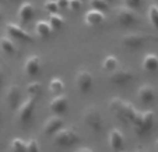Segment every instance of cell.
<instances>
[{
    "label": "cell",
    "mask_w": 158,
    "mask_h": 152,
    "mask_svg": "<svg viewBox=\"0 0 158 152\" xmlns=\"http://www.w3.org/2000/svg\"><path fill=\"white\" fill-rule=\"evenodd\" d=\"M108 109L119 122L126 123V124H130L136 112H137V109L130 102L122 98H112L108 102Z\"/></svg>",
    "instance_id": "obj_1"
},
{
    "label": "cell",
    "mask_w": 158,
    "mask_h": 152,
    "mask_svg": "<svg viewBox=\"0 0 158 152\" xmlns=\"http://www.w3.org/2000/svg\"><path fill=\"white\" fill-rule=\"evenodd\" d=\"M154 122H155V114L152 110H137L134 114L133 120L130 124H133L134 133L140 137L147 135L154 127Z\"/></svg>",
    "instance_id": "obj_2"
},
{
    "label": "cell",
    "mask_w": 158,
    "mask_h": 152,
    "mask_svg": "<svg viewBox=\"0 0 158 152\" xmlns=\"http://www.w3.org/2000/svg\"><path fill=\"white\" fill-rule=\"evenodd\" d=\"M83 120L85 123V126L94 133H102L104 131V117H102V113L99 110V107H97L95 105H91L84 110L83 113Z\"/></svg>",
    "instance_id": "obj_3"
},
{
    "label": "cell",
    "mask_w": 158,
    "mask_h": 152,
    "mask_svg": "<svg viewBox=\"0 0 158 152\" xmlns=\"http://www.w3.org/2000/svg\"><path fill=\"white\" fill-rule=\"evenodd\" d=\"M53 144L56 146H60V148H70V146L76 145L80 140L78 137V133L76 131L73 127H62L59 128L53 135Z\"/></svg>",
    "instance_id": "obj_4"
},
{
    "label": "cell",
    "mask_w": 158,
    "mask_h": 152,
    "mask_svg": "<svg viewBox=\"0 0 158 152\" xmlns=\"http://www.w3.org/2000/svg\"><path fill=\"white\" fill-rule=\"evenodd\" d=\"M154 38L151 35H146V34H141V32H130V34H126V35L122 36V45L125 46L126 49L129 50H139L140 48H143L146 45V42L148 39Z\"/></svg>",
    "instance_id": "obj_5"
},
{
    "label": "cell",
    "mask_w": 158,
    "mask_h": 152,
    "mask_svg": "<svg viewBox=\"0 0 158 152\" xmlns=\"http://www.w3.org/2000/svg\"><path fill=\"white\" fill-rule=\"evenodd\" d=\"M34 112H35V98L28 96L17 107V119L20 122V124H28L34 116Z\"/></svg>",
    "instance_id": "obj_6"
},
{
    "label": "cell",
    "mask_w": 158,
    "mask_h": 152,
    "mask_svg": "<svg viewBox=\"0 0 158 152\" xmlns=\"http://www.w3.org/2000/svg\"><path fill=\"white\" fill-rule=\"evenodd\" d=\"M74 82H76V88L81 94H88L89 91L93 90V85H94L93 73L87 69H80L74 77Z\"/></svg>",
    "instance_id": "obj_7"
},
{
    "label": "cell",
    "mask_w": 158,
    "mask_h": 152,
    "mask_svg": "<svg viewBox=\"0 0 158 152\" xmlns=\"http://www.w3.org/2000/svg\"><path fill=\"white\" fill-rule=\"evenodd\" d=\"M116 20L118 24L122 27H131V25H136L139 22V15L136 10L122 6L116 10Z\"/></svg>",
    "instance_id": "obj_8"
},
{
    "label": "cell",
    "mask_w": 158,
    "mask_h": 152,
    "mask_svg": "<svg viewBox=\"0 0 158 152\" xmlns=\"http://www.w3.org/2000/svg\"><path fill=\"white\" fill-rule=\"evenodd\" d=\"M109 81L114 85L122 86V85H127L131 80L134 78V74L130 69H126V67H118L115 71L109 73Z\"/></svg>",
    "instance_id": "obj_9"
},
{
    "label": "cell",
    "mask_w": 158,
    "mask_h": 152,
    "mask_svg": "<svg viewBox=\"0 0 158 152\" xmlns=\"http://www.w3.org/2000/svg\"><path fill=\"white\" fill-rule=\"evenodd\" d=\"M6 32L10 38H13L14 41H23V42H32V36L28 31H25L24 28L14 22H7L6 24Z\"/></svg>",
    "instance_id": "obj_10"
},
{
    "label": "cell",
    "mask_w": 158,
    "mask_h": 152,
    "mask_svg": "<svg viewBox=\"0 0 158 152\" xmlns=\"http://www.w3.org/2000/svg\"><path fill=\"white\" fill-rule=\"evenodd\" d=\"M108 144L112 152H120L125 149V135L119 128H112L108 135Z\"/></svg>",
    "instance_id": "obj_11"
},
{
    "label": "cell",
    "mask_w": 158,
    "mask_h": 152,
    "mask_svg": "<svg viewBox=\"0 0 158 152\" xmlns=\"http://www.w3.org/2000/svg\"><path fill=\"white\" fill-rule=\"evenodd\" d=\"M69 109V99L67 96L60 94V95H55L53 99L49 103V110L53 114H57V116H62L63 113H66Z\"/></svg>",
    "instance_id": "obj_12"
},
{
    "label": "cell",
    "mask_w": 158,
    "mask_h": 152,
    "mask_svg": "<svg viewBox=\"0 0 158 152\" xmlns=\"http://www.w3.org/2000/svg\"><path fill=\"white\" fill-rule=\"evenodd\" d=\"M6 102L11 110H17V107L23 102V95L18 85H10L6 91Z\"/></svg>",
    "instance_id": "obj_13"
},
{
    "label": "cell",
    "mask_w": 158,
    "mask_h": 152,
    "mask_svg": "<svg viewBox=\"0 0 158 152\" xmlns=\"http://www.w3.org/2000/svg\"><path fill=\"white\" fill-rule=\"evenodd\" d=\"M105 20H106L105 11H101V10L91 9L84 14V22L87 27H99L105 22Z\"/></svg>",
    "instance_id": "obj_14"
},
{
    "label": "cell",
    "mask_w": 158,
    "mask_h": 152,
    "mask_svg": "<svg viewBox=\"0 0 158 152\" xmlns=\"http://www.w3.org/2000/svg\"><path fill=\"white\" fill-rule=\"evenodd\" d=\"M41 67H42L41 57L36 56V54H31V56L27 57V60L24 63V73L28 77H35V75L39 74Z\"/></svg>",
    "instance_id": "obj_15"
},
{
    "label": "cell",
    "mask_w": 158,
    "mask_h": 152,
    "mask_svg": "<svg viewBox=\"0 0 158 152\" xmlns=\"http://www.w3.org/2000/svg\"><path fill=\"white\" fill-rule=\"evenodd\" d=\"M62 127H63V119L60 116H57V114H53L52 117L45 120V123L42 124V131H44V134L52 137Z\"/></svg>",
    "instance_id": "obj_16"
},
{
    "label": "cell",
    "mask_w": 158,
    "mask_h": 152,
    "mask_svg": "<svg viewBox=\"0 0 158 152\" xmlns=\"http://www.w3.org/2000/svg\"><path fill=\"white\" fill-rule=\"evenodd\" d=\"M155 96H157L155 88L152 85H150V84H143L137 90V99L144 105H148L151 102H154Z\"/></svg>",
    "instance_id": "obj_17"
},
{
    "label": "cell",
    "mask_w": 158,
    "mask_h": 152,
    "mask_svg": "<svg viewBox=\"0 0 158 152\" xmlns=\"http://www.w3.org/2000/svg\"><path fill=\"white\" fill-rule=\"evenodd\" d=\"M34 14H35V7L31 2H24L21 3L20 9H18V18L23 24H27L34 18Z\"/></svg>",
    "instance_id": "obj_18"
},
{
    "label": "cell",
    "mask_w": 158,
    "mask_h": 152,
    "mask_svg": "<svg viewBox=\"0 0 158 152\" xmlns=\"http://www.w3.org/2000/svg\"><path fill=\"white\" fill-rule=\"evenodd\" d=\"M141 67L147 73H155L158 71V56L155 53H147L143 57Z\"/></svg>",
    "instance_id": "obj_19"
},
{
    "label": "cell",
    "mask_w": 158,
    "mask_h": 152,
    "mask_svg": "<svg viewBox=\"0 0 158 152\" xmlns=\"http://www.w3.org/2000/svg\"><path fill=\"white\" fill-rule=\"evenodd\" d=\"M0 50L6 54H15L18 52V48L15 45V42L9 35H4L0 38Z\"/></svg>",
    "instance_id": "obj_20"
},
{
    "label": "cell",
    "mask_w": 158,
    "mask_h": 152,
    "mask_svg": "<svg viewBox=\"0 0 158 152\" xmlns=\"http://www.w3.org/2000/svg\"><path fill=\"white\" fill-rule=\"evenodd\" d=\"M52 32H53V30H52L48 21L41 20L35 24V35L38 38H49L52 35Z\"/></svg>",
    "instance_id": "obj_21"
},
{
    "label": "cell",
    "mask_w": 158,
    "mask_h": 152,
    "mask_svg": "<svg viewBox=\"0 0 158 152\" xmlns=\"http://www.w3.org/2000/svg\"><path fill=\"white\" fill-rule=\"evenodd\" d=\"M101 67H102L104 71L112 73V71H115V70L119 67V60H118V57L114 56V54H108V56L102 60Z\"/></svg>",
    "instance_id": "obj_22"
},
{
    "label": "cell",
    "mask_w": 158,
    "mask_h": 152,
    "mask_svg": "<svg viewBox=\"0 0 158 152\" xmlns=\"http://www.w3.org/2000/svg\"><path fill=\"white\" fill-rule=\"evenodd\" d=\"M48 90H49V92L53 94V95H60V94H63V91H64V82H63L62 78L53 77L51 80V82H49Z\"/></svg>",
    "instance_id": "obj_23"
},
{
    "label": "cell",
    "mask_w": 158,
    "mask_h": 152,
    "mask_svg": "<svg viewBox=\"0 0 158 152\" xmlns=\"http://www.w3.org/2000/svg\"><path fill=\"white\" fill-rule=\"evenodd\" d=\"M48 22H49V25L52 27V30L56 31V30H60V28L64 25V18H63L62 14L55 13V14H49Z\"/></svg>",
    "instance_id": "obj_24"
},
{
    "label": "cell",
    "mask_w": 158,
    "mask_h": 152,
    "mask_svg": "<svg viewBox=\"0 0 158 152\" xmlns=\"http://www.w3.org/2000/svg\"><path fill=\"white\" fill-rule=\"evenodd\" d=\"M10 148L11 152H28L27 151V141H24L23 138L15 137L10 142Z\"/></svg>",
    "instance_id": "obj_25"
},
{
    "label": "cell",
    "mask_w": 158,
    "mask_h": 152,
    "mask_svg": "<svg viewBox=\"0 0 158 152\" xmlns=\"http://www.w3.org/2000/svg\"><path fill=\"white\" fill-rule=\"evenodd\" d=\"M147 17H148L150 24L158 30V4H151L147 10Z\"/></svg>",
    "instance_id": "obj_26"
},
{
    "label": "cell",
    "mask_w": 158,
    "mask_h": 152,
    "mask_svg": "<svg viewBox=\"0 0 158 152\" xmlns=\"http://www.w3.org/2000/svg\"><path fill=\"white\" fill-rule=\"evenodd\" d=\"M25 91H27L28 96H34V98H36V96H39L42 94V84L39 82V81H32V82H30L27 85Z\"/></svg>",
    "instance_id": "obj_27"
},
{
    "label": "cell",
    "mask_w": 158,
    "mask_h": 152,
    "mask_svg": "<svg viewBox=\"0 0 158 152\" xmlns=\"http://www.w3.org/2000/svg\"><path fill=\"white\" fill-rule=\"evenodd\" d=\"M89 4H91V9L95 10H101V11H106L108 10V2L106 0H89Z\"/></svg>",
    "instance_id": "obj_28"
},
{
    "label": "cell",
    "mask_w": 158,
    "mask_h": 152,
    "mask_svg": "<svg viewBox=\"0 0 158 152\" xmlns=\"http://www.w3.org/2000/svg\"><path fill=\"white\" fill-rule=\"evenodd\" d=\"M44 9L46 10V13L48 14H55V13H59V6H57L56 2H53V0H46L44 4Z\"/></svg>",
    "instance_id": "obj_29"
},
{
    "label": "cell",
    "mask_w": 158,
    "mask_h": 152,
    "mask_svg": "<svg viewBox=\"0 0 158 152\" xmlns=\"http://www.w3.org/2000/svg\"><path fill=\"white\" fill-rule=\"evenodd\" d=\"M27 151L28 152H41V145H39L36 138H30L27 141Z\"/></svg>",
    "instance_id": "obj_30"
},
{
    "label": "cell",
    "mask_w": 158,
    "mask_h": 152,
    "mask_svg": "<svg viewBox=\"0 0 158 152\" xmlns=\"http://www.w3.org/2000/svg\"><path fill=\"white\" fill-rule=\"evenodd\" d=\"M143 4V0H123V6L129 7L131 10H137L141 7Z\"/></svg>",
    "instance_id": "obj_31"
},
{
    "label": "cell",
    "mask_w": 158,
    "mask_h": 152,
    "mask_svg": "<svg viewBox=\"0 0 158 152\" xmlns=\"http://www.w3.org/2000/svg\"><path fill=\"white\" fill-rule=\"evenodd\" d=\"M83 7V0H69V7L67 9L70 11H78Z\"/></svg>",
    "instance_id": "obj_32"
},
{
    "label": "cell",
    "mask_w": 158,
    "mask_h": 152,
    "mask_svg": "<svg viewBox=\"0 0 158 152\" xmlns=\"http://www.w3.org/2000/svg\"><path fill=\"white\" fill-rule=\"evenodd\" d=\"M56 3L60 10H64L69 7V0H56Z\"/></svg>",
    "instance_id": "obj_33"
},
{
    "label": "cell",
    "mask_w": 158,
    "mask_h": 152,
    "mask_svg": "<svg viewBox=\"0 0 158 152\" xmlns=\"http://www.w3.org/2000/svg\"><path fill=\"white\" fill-rule=\"evenodd\" d=\"M74 152H95L93 148H88V146H81V148H78L77 151Z\"/></svg>",
    "instance_id": "obj_34"
},
{
    "label": "cell",
    "mask_w": 158,
    "mask_h": 152,
    "mask_svg": "<svg viewBox=\"0 0 158 152\" xmlns=\"http://www.w3.org/2000/svg\"><path fill=\"white\" fill-rule=\"evenodd\" d=\"M3 85H4V73H3V70L0 69V91H2Z\"/></svg>",
    "instance_id": "obj_35"
},
{
    "label": "cell",
    "mask_w": 158,
    "mask_h": 152,
    "mask_svg": "<svg viewBox=\"0 0 158 152\" xmlns=\"http://www.w3.org/2000/svg\"><path fill=\"white\" fill-rule=\"evenodd\" d=\"M134 152H147V151L143 148H137V149H134Z\"/></svg>",
    "instance_id": "obj_36"
},
{
    "label": "cell",
    "mask_w": 158,
    "mask_h": 152,
    "mask_svg": "<svg viewBox=\"0 0 158 152\" xmlns=\"http://www.w3.org/2000/svg\"><path fill=\"white\" fill-rule=\"evenodd\" d=\"M154 145H155V151L158 152V138H157V141H155V144H154Z\"/></svg>",
    "instance_id": "obj_37"
},
{
    "label": "cell",
    "mask_w": 158,
    "mask_h": 152,
    "mask_svg": "<svg viewBox=\"0 0 158 152\" xmlns=\"http://www.w3.org/2000/svg\"><path fill=\"white\" fill-rule=\"evenodd\" d=\"M2 116H3V114H2V110H0V124H2V122H3V117Z\"/></svg>",
    "instance_id": "obj_38"
},
{
    "label": "cell",
    "mask_w": 158,
    "mask_h": 152,
    "mask_svg": "<svg viewBox=\"0 0 158 152\" xmlns=\"http://www.w3.org/2000/svg\"><path fill=\"white\" fill-rule=\"evenodd\" d=\"M106 2H108V3H110V2H112V0H106Z\"/></svg>",
    "instance_id": "obj_39"
},
{
    "label": "cell",
    "mask_w": 158,
    "mask_h": 152,
    "mask_svg": "<svg viewBox=\"0 0 158 152\" xmlns=\"http://www.w3.org/2000/svg\"><path fill=\"white\" fill-rule=\"evenodd\" d=\"M0 18H2V11H0Z\"/></svg>",
    "instance_id": "obj_40"
},
{
    "label": "cell",
    "mask_w": 158,
    "mask_h": 152,
    "mask_svg": "<svg viewBox=\"0 0 158 152\" xmlns=\"http://www.w3.org/2000/svg\"><path fill=\"white\" fill-rule=\"evenodd\" d=\"M53 2H56V0H53Z\"/></svg>",
    "instance_id": "obj_41"
},
{
    "label": "cell",
    "mask_w": 158,
    "mask_h": 152,
    "mask_svg": "<svg viewBox=\"0 0 158 152\" xmlns=\"http://www.w3.org/2000/svg\"><path fill=\"white\" fill-rule=\"evenodd\" d=\"M15 2H18V0H15Z\"/></svg>",
    "instance_id": "obj_42"
},
{
    "label": "cell",
    "mask_w": 158,
    "mask_h": 152,
    "mask_svg": "<svg viewBox=\"0 0 158 152\" xmlns=\"http://www.w3.org/2000/svg\"><path fill=\"white\" fill-rule=\"evenodd\" d=\"M157 3H158V0H157Z\"/></svg>",
    "instance_id": "obj_43"
}]
</instances>
